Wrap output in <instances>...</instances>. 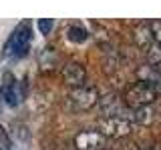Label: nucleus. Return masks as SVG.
Returning <instances> with one entry per match:
<instances>
[{
  "label": "nucleus",
  "mask_w": 161,
  "mask_h": 150,
  "mask_svg": "<svg viewBox=\"0 0 161 150\" xmlns=\"http://www.w3.org/2000/svg\"><path fill=\"white\" fill-rule=\"evenodd\" d=\"M30 40H32V28L30 22H22L14 28V32L10 34V38L4 44L2 56H14V58H22L28 54L30 48Z\"/></svg>",
  "instance_id": "nucleus-1"
},
{
  "label": "nucleus",
  "mask_w": 161,
  "mask_h": 150,
  "mask_svg": "<svg viewBox=\"0 0 161 150\" xmlns=\"http://www.w3.org/2000/svg\"><path fill=\"white\" fill-rule=\"evenodd\" d=\"M99 92L95 86H79V88H73L67 96V106L73 110V112H85V110H91L93 106L99 104Z\"/></svg>",
  "instance_id": "nucleus-2"
},
{
  "label": "nucleus",
  "mask_w": 161,
  "mask_h": 150,
  "mask_svg": "<svg viewBox=\"0 0 161 150\" xmlns=\"http://www.w3.org/2000/svg\"><path fill=\"white\" fill-rule=\"evenodd\" d=\"M157 98L155 90L151 84H145V82H135L131 84L125 92V104L127 106H133V108H141V106H151V102Z\"/></svg>",
  "instance_id": "nucleus-3"
},
{
  "label": "nucleus",
  "mask_w": 161,
  "mask_h": 150,
  "mask_svg": "<svg viewBox=\"0 0 161 150\" xmlns=\"http://www.w3.org/2000/svg\"><path fill=\"white\" fill-rule=\"evenodd\" d=\"M131 120L125 116H113V118H103L99 122V130L103 136L109 138H125L131 132Z\"/></svg>",
  "instance_id": "nucleus-4"
},
{
  "label": "nucleus",
  "mask_w": 161,
  "mask_h": 150,
  "mask_svg": "<svg viewBox=\"0 0 161 150\" xmlns=\"http://www.w3.org/2000/svg\"><path fill=\"white\" fill-rule=\"evenodd\" d=\"M63 74V80L64 84L70 88H79V86H85V80H87V70H85L83 64L79 62H67L60 70Z\"/></svg>",
  "instance_id": "nucleus-5"
},
{
  "label": "nucleus",
  "mask_w": 161,
  "mask_h": 150,
  "mask_svg": "<svg viewBox=\"0 0 161 150\" xmlns=\"http://www.w3.org/2000/svg\"><path fill=\"white\" fill-rule=\"evenodd\" d=\"M0 96H2V100L8 104V106H16L20 100H22V96H24V94L20 92V88H18V82L14 80V76L10 72H6V74H4V78H2Z\"/></svg>",
  "instance_id": "nucleus-6"
},
{
  "label": "nucleus",
  "mask_w": 161,
  "mask_h": 150,
  "mask_svg": "<svg viewBox=\"0 0 161 150\" xmlns=\"http://www.w3.org/2000/svg\"><path fill=\"white\" fill-rule=\"evenodd\" d=\"M103 146V134L93 130H83L75 136V148L77 150H101Z\"/></svg>",
  "instance_id": "nucleus-7"
},
{
  "label": "nucleus",
  "mask_w": 161,
  "mask_h": 150,
  "mask_svg": "<svg viewBox=\"0 0 161 150\" xmlns=\"http://www.w3.org/2000/svg\"><path fill=\"white\" fill-rule=\"evenodd\" d=\"M101 104V112H103V118H113V116H121L125 110V102L121 100V96L117 94H107L99 100Z\"/></svg>",
  "instance_id": "nucleus-8"
},
{
  "label": "nucleus",
  "mask_w": 161,
  "mask_h": 150,
  "mask_svg": "<svg viewBox=\"0 0 161 150\" xmlns=\"http://www.w3.org/2000/svg\"><path fill=\"white\" fill-rule=\"evenodd\" d=\"M133 42L137 44L139 48H145V50L155 44L153 34H151V28H149V22H139L137 26L133 28Z\"/></svg>",
  "instance_id": "nucleus-9"
},
{
  "label": "nucleus",
  "mask_w": 161,
  "mask_h": 150,
  "mask_svg": "<svg viewBox=\"0 0 161 150\" xmlns=\"http://www.w3.org/2000/svg\"><path fill=\"white\" fill-rule=\"evenodd\" d=\"M153 116H155V112H153V108H151V106L135 108V112H133V120L137 124H141V126H149V124L153 122Z\"/></svg>",
  "instance_id": "nucleus-10"
},
{
  "label": "nucleus",
  "mask_w": 161,
  "mask_h": 150,
  "mask_svg": "<svg viewBox=\"0 0 161 150\" xmlns=\"http://www.w3.org/2000/svg\"><path fill=\"white\" fill-rule=\"evenodd\" d=\"M147 64L161 72V46L159 44H153L151 48H147Z\"/></svg>",
  "instance_id": "nucleus-11"
},
{
  "label": "nucleus",
  "mask_w": 161,
  "mask_h": 150,
  "mask_svg": "<svg viewBox=\"0 0 161 150\" xmlns=\"http://www.w3.org/2000/svg\"><path fill=\"white\" fill-rule=\"evenodd\" d=\"M67 38L73 40V42H85V40L89 38V32L83 26H70L67 30Z\"/></svg>",
  "instance_id": "nucleus-12"
},
{
  "label": "nucleus",
  "mask_w": 161,
  "mask_h": 150,
  "mask_svg": "<svg viewBox=\"0 0 161 150\" xmlns=\"http://www.w3.org/2000/svg\"><path fill=\"white\" fill-rule=\"evenodd\" d=\"M36 26H38V30H40V34H50L53 32V28H54V20L53 18H40L38 22H36Z\"/></svg>",
  "instance_id": "nucleus-13"
},
{
  "label": "nucleus",
  "mask_w": 161,
  "mask_h": 150,
  "mask_svg": "<svg viewBox=\"0 0 161 150\" xmlns=\"http://www.w3.org/2000/svg\"><path fill=\"white\" fill-rule=\"evenodd\" d=\"M149 28H151V34H153L155 44H159V46H161V20H151Z\"/></svg>",
  "instance_id": "nucleus-14"
},
{
  "label": "nucleus",
  "mask_w": 161,
  "mask_h": 150,
  "mask_svg": "<svg viewBox=\"0 0 161 150\" xmlns=\"http://www.w3.org/2000/svg\"><path fill=\"white\" fill-rule=\"evenodd\" d=\"M0 150H12V142H10L6 130L0 126Z\"/></svg>",
  "instance_id": "nucleus-15"
},
{
  "label": "nucleus",
  "mask_w": 161,
  "mask_h": 150,
  "mask_svg": "<svg viewBox=\"0 0 161 150\" xmlns=\"http://www.w3.org/2000/svg\"><path fill=\"white\" fill-rule=\"evenodd\" d=\"M127 150H139L137 144H127Z\"/></svg>",
  "instance_id": "nucleus-16"
}]
</instances>
